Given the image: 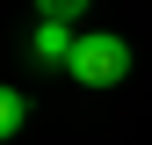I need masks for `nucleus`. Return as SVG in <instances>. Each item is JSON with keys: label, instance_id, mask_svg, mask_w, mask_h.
Masks as SVG:
<instances>
[{"label": "nucleus", "instance_id": "obj_2", "mask_svg": "<svg viewBox=\"0 0 152 145\" xmlns=\"http://www.w3.org/2000/svg\"><path fill=\"white\" fill-rule=\"evenodd\" d=\"M72 22H36V36H29V58L36 65H72Z\"/></svg>", "mask_w": 152, "mask_h": 145}, {"label": "nucleus", "instance_id": "obj_1", "mask_svg": "<svg viewBox=\"0 0 152 145\" xmlns=\"http://www.w3.org/2000/svg\"><path fill=\"white\" fill-rule=\"evenodd\" d=\"M72 80L80 87H116V80H130V44L116 29H94V36H80V44H72Z\"/></svg>", "mask_w": 152, "mask_h": 145}, {"label": "nucleus", "instance_id": "obj_4", "mask_svg": "<svg viewBox=\"0 0 152 145\" xmlns=\"http://www.w3.org/2000/svg\"><path fill=\"white\" fill-rule=\"evenodd\" d=\"M72 15H87V0H36V22H72Z\"/></svg>", "mask_w": 152, "mask_h": 145}, {"label": "nucleus", "instance_id": "obj_3", "mask_svg": "<svg viewBox=\"0 0 152 145\" xmlns=\"http://www.w3.org/2000/svg\"><path fill=\"white\" fill-rule=\"evenodd\" d=\"M22 131H29V94L7 87V94H0V138H22Z\"/></svg>", "mask_w": 152, "mask_h": 145}]
</instances>
